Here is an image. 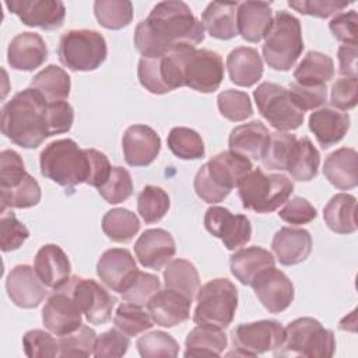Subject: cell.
<instances>
[{"instance_id":"obj_1","label":"cell","mask_w":358,"mask_h":358,"mask_svg":"<svg viewBox=\"0 0 358 358\" xmlns=\"http://www.w3.org/2000/svg\"><path fill=\"white\" fill-rule=\"evenodd\" d=\"M134 46L143 57H161L175 46L204 41V27L190 7L179 0L157 3L134 29Z\"/></svg>"},{"instance_id":"obj_2","label":"cell","mask_w":358,"mask_h":358,"mask_svg":"<svg viewBox=\"0 0 358 358\" xmlns=\"http://www.w3.org/2000/svg\"><path fill=\"white\" fill-rule=\"evenodd\" d=\"M48 101L32 87L17 92L1 109V131L15 145L36 148L49 136Z\"/></svg>"},{"instance_id":"obj_3","label":"cell","mask_w":358,"mask_h":358,"mask_svg":"<svg viewBox=\"0 0 358 358\" xmlns=\"http://www.w3.org/2000/svg\"><path fill=\"white\" fill-rule=\"evenodd\" d=\"M252 168L250 159L238 152L231 150L218 152L197 171L193 182L196 194L208 204L220 203Z\"/></svg>"},{"instance_id":"obj_4","label":"cell","mask_w":358,"mask_h":358,"mask_svg":"<svg viewBox=\"0 0 358 358\" xmlns=\"http://www.w3.org/2000/svg\"><path fill=\"white\" fill-rule=\"evenodd\" d=\"M41 173L52 182L71 189L88 179V157L71 138L49 143L39 155Z\"/></svg>"},{"instance_id":"obj_5","label":"cell","mask_w":358,"mask_h":358,"mask_svg":"<svg viewBox=\"0 0 358 358\" xmlns=\"http://www.w3.org/2000/svg\"><path fill=\"white\" fill-rule=\"evenodd\" d=\"M264 38L262 50L267 66L277 71L291 70L303 50L299 20L288 11H277Z\"/></svg>"},{"instance_id":"obj_6","label":"cell","mask_w":358,"mask_h":358,"mask_svg":"<svg viewBox=\"0 0 358 358\" xmlns=\"http://www.w3.org/2000/svg\"><path fill=\"white\" fill-rule=\"evenodd\" d=\"M243 208L267 214L284 204L294 192L292 180L282 173H264L252 169L236 186Z\"/></svg>"},{"instance_id":"obj_7","label":"cell","mask_w":358,"mask_h":358,"mask_svg":"<svg viewBox=\"0 0 358 358\" xmlns=\"http://www.w3.org/2000/svg\"><path fill=\"white\" fill-rule=\"evenodd\" d=\"M334 351L336 338L331 330L324 329L313 317H298L284 327V341L274 351V355L330 358Z\"/></svg>"},{"instance_id":"obj_8","label":"cell","mask_w":358,"mask_h":358,"mask_svg":"<svg viewBox=\"0 0 358 358\" xmlns=\"http://www.w3.org/2000/svg\"><path fill=\"white\" fill-rule=\"evenodd\" d=\"M172 50L179 60L183 87L203 94L220 88L224 78V62L217 52L197 49L186 43L178 45Z\"/></svg>"},{"instance_id":"obj_9","label":"cell","mask_w":358,"mask_h":358,"mask_svg":"<svg viewBox=\"0 0 358 358\" xmlns=\"http://www.w3.org/2000/svg\"><path fill=\"white\" fill-rule=\"evenodd\" d=\"M193 322L227 329L238 308V289L228 278H214L201 285L196 294Z\"/></svg>"},{"instance_id":"obj_10","label":"cell","mask_w":358,"mask_h":358,"mask_svg":"<svg viewBox=\"0 0 358 358\" xmlns=\"http://www.w3.org/2000/svg\"><path fill=\"white\" fill-rule=\"evenodd\" d=\"M106 55V41L94 29H70L59 41V60L73 71L96 70L105 62Z\"/></svg>"},{"instance_id":"obj_11","label":"cell","mask_w":358,"mask_h":358,"mask_svg":"<svg viewBox=\"0 0 358 358\" xmlns=\"http://www.w3.org/2000/svg\"><path fill=\"white\" fill-rule=\"evenodd\" d=\"M253 98L259 113L277 131H289L303 123L305 112L294 102L289 90L270 81L262 83Z\"/></svg>"},{"instance_id":"obj_12","label":"cell","mask_w":358,"mask_h":358,"mask_svg":"<svg viewBox=\"0 0 358 358\" xmlns=\"http://www.w3.org/2000/svg\"><path fill=\"white\" fill-rule=\"evenodd\" d=\"M59 289L67 292L76 301L91 324H103L110 320L116 299L96 281L74 275Z\"/></svg>"},{"instance_id":"obj_13","label":"cell","mask_w":358,"mask_h":358,"mask_svg":"<svg viewBox=\"0 0 358 358\" xmlns=\"http://www.w3.org/2000/svg\"><path fill=\"white\" fill-rule=\"evenodd\" d=\"M284 341V327L277 320H257L242 323L232 331L234 352L228 355L256 357L267 351H275Z\"/></svg>"},{"instance_id":"obj_14","label":"cell","mask_w":358,"mask_h":358,"mask_svg":"<svg viewBox=\"0 0 358 358\" xmlns=\"http://www.w3.org/2000/svg\"><path fill=\"white\" fill-rule=\"evenodd\" d=\"M204 227L215 238L221 239L228 250L246 245L252 238V225L246 215L232 214L228 208L213 206L204 214Z\"/></svg>"},{"instance_id":"obj_15","label":"cell","mask_w":358,"mask_h":358,"mask_svg":"<svg viewBox=\"0 0 358 358\" xmlns=\"http://www.w3.org/2000/svg\"><path fill=\"white\" fill-rule=\"evenodd\" d=\"M260 303L270 313L285 310L294 301V285L287 274L275 267L262 271L250 284Z\"/></svg>"},{"instance_id":"obj_16","label":"cell","mask_w":358,"mask_h":358,"mask_svg":"<svg viewBox=\"0 0 358 358\" xmlns=\"http://www.w3.org/2000/svg\"><path fill=\"white\" fill-rule=\"evenodd\" d=\"M138 273L134 257L127 249L112 248L105 250L98 263L96 274L112 291L123 294L134 281Z\"/></svg>"},{"instance_id":"obj_17","label":"cell","mask_w":358,"mask_h":358,"mask_svg":"<svg viewBox=\"0 0 358 358\" xmlns=\"http://www.w3.org/2000/svg\"><path fill=\"white\" fill-rule=\"evenodd\" d=\"M6 7L24 25L46 31L60 28L66 17V7L59 0H11L6 1Z\"/></svg>"},{"instance_id":"obj_18","label":"cell","mask_w":358,"mask_h":358,"mask_svg":"<svg viewBox=\"0 0 358 358\" xmlns=\"http://www.w3.org/2000/svg\"><path fill=\"white\" fill-rule=\"evenodd\" d=\"M43 326L55 336H64L83 324V312L64 291H55L42 309Z\"/></svg>"},{"instance_id":"obj_19","label":"cell","mask_w":358,"mask_h":358,"mask_svg":"<svg viewBox=\"0 0 358 358\" xmlns=\"http://www.w3.org/2000/svg\"><path fill=\"white\" fill-rule=\"evenodd\" d=\"M46 288L35 270L28 264H18L11 268L6 280L8 298L14 305L24 309L39 306L48 295Z\"/></svg>"},{"instance_id":"obj_20","label":"cell","mask_w":358,"mask_h":358,"mask_svg":"<svg viewBox=\"0 0 358 358\" xmlns=\"http://www.w3.org/2000/svg\"><path fill=\"white\" fill-rule=\"evenodd\" d=\"M124 161L130 166H147L155 161L161 151V138L147 124L129 126L122 137Z\"/></svg>"},{"instance_id":"obj_21","label":"cell","mask_w":358,"mask_h":358,"mask_svg":"<svg viewBox=\"0 0 358 358\" xmlns=\"http://www.w3.org/2000/svg\"><path fill=\"white\" fill-rule=\"evenodd\" d=\"M176 252L172 235L162 228L145 229L134 243V253L140 264L147 268H162Z\"/></svg>"},{"instance_id":"obj_22","label":"cell","mask_w":358,"mask_h":358,"mask_svg":"<svg viewBox=\"0 0 358 358\" xmlns=\"http://www.w3.org/2000/svg\"><path fill=\"white\" fill-rule=\"evenodd\" d=\"M192 299L175 289H159L147 303L152 322L162 327H173L190 317Z\"/></svg>"},{"instance_id":"obj_23","label":"cell","mask_w":358,"mask_h":358,"mask_svg":"<svg viewBox=\"0 0 358 358\" xmlns=\"http://www.w3.org/2000/svg\"><path fill=\"white\" fill-rule=\"evenodd\" d=\"M34 270L39 280L53 291L62 288L70 280L71 264L64 250L55 245H43L35 256Z\"/></svg>"},{"instance_id":"obj_24","label":"cell","mask_w":358,"mask_h":358,"mask_svg":"<svg viewBox=\"0 0 358 358\" xmlns=\"http://www.w3.org/2000/svg\"><path fill=\"white\" fill-rule=\"evenodd\" d=\"M48 59V48L39 34L21 32L8 43L7 62L14 70L34 71Z\"/></svg>"},{"instance_id":"obj_25","label":"cell","mask_w":358,"mask_h":358,"mask_svg":"<svg viewBox=\"0 0 358 358\" xmlns=\"http://www.w3.org/2000/svg\"><path fill=\"white\" fill-rule=\"evenodd\" d=\"M271 249L282 266H294L305 262L312 252V236L303 228H280L273 241Z\"/></svg>"},{"instance_id":"obj_26","label":"cell","mask_w":358,"mask_h":358,"mask_svg":"<svg viewBox=\"0 0 358 358\" xmlns=\"http://www.w3.org/2000/svg\"><path fill=\"white\" fill-rule=\"evenodd\" d=\"M273 24V11L266 1H243L236 7L238 34L248 42H260Z\"/></svg>"},{"instance_id":"obj_27","label":"cell","mask_w":358,"mask_h":358,"mask_svg":"<svg viewBox=\"0 0 358 358\" xmlns=\"http://www.w3.org/2000/svg\"><path fill=\"white\" fill-rule=\"evenodd\" d=\"M350 129V116L333 108H320L309 116V130L322 148H329L344 138Z\"/></svg>"},{"instance_id":"obj_28","label":"cell","mask_w":358,"mask_h":358,"mask_svg":"<svg viewBox=\"0 0 358 358\" xmlns=\"http://www.w3.org/2000/svg\"><path fill=\"white\" fill-rule=\"evenodd\" d=\"M270 141V131L260 120H252L232 129L228 144L229 150L246 158L259 161L263 158Z\"/></svg>"},{"instance_id":"obj_29","label":"cell","mask_w":358,"mask_h":358,"mask_svg":"<svg viewBox=\"0 0 358 358\" xmlns=\"http://www.w3.org/2000/svg\"><path fill=\"white\" fill-rule=\"evenodd\" d=\"M323 175L340 190L354 189L358 183V154L351 147L333 151L324 161Z\"/></svg>"},{"instance_id":"obj_30","label":"cell","mask_w":358,"mask_h":358,"mask_svg":"<svg viewBox=\"0 0 358 358\" xmlns=\"http://www.w3.org/2000/svg\"><path fill=\"white\" fill-rule=\"evenodd\" d=\"M229 80L239 87H252L263 76V62L259 52L249 46H239L227 56Z\"/></svg>"},{"instance_id":"obj_31","label":"cell","mask_w":358,"mask_h":358,"mask_svg":"<svg viewBox=\"0 0 358 358\" xmlns=\"http://www.w3.org/2000/svg\"><path fill=\"white\" fill-rule=\"evenodd\" d=\"M274 256L260 246L239 249L229 259L231 273L243 285H250L262 271L274 267Z\"/></svg>"},{"instance_id":"obj_32","label":"cell","mask_w":358,"mask_h":358,"mask_svg":"<svg viewBox=\"0 0 358 358\" xmlns=\"http://www.w3.org/2000/svg\"><path fill=\"white\" fill-rule=\"evenodd\" d=\"M238 3L211 1L201 14V24L213 38L228 41L238 35L236 28Z\"/></svg>"},{"instance_id":"obj_33","label":"cell","mask_w":358,"mask_h":358,"mask_svg":"<svg viewBox=\"0 0 358 358\" xmlns=\"http://www.w3.org/2000/svg\"><path fill=\"white\" fill-rule=\"evenodd\" d=\"M326 225L336 234L347 235L357 231V199L348 193L334 194L323 208Z\"/></svg>"},{"instance_id":"obj_34","label":"cell","mask_w":358,"mask_h":358,"mask_svg":"<svg viewBox=\"0 0 358 358\" xmlns=\"http://www.w3.org/2000/svg\"><path fill=\"white\" fill-rule=\"evenodd\" d=\"M228 338L222 329L210 324H197L186 337L185 357H220L227 348Z\"/></svg>"},{"instance_id":"obj_35","label":"cell","mask_w":358,"mask_h":358,"mask_svg":"<svg viewBox=\"0 0 358 358\" xmlns=\"http://www.w3.org/2000/svg\"><path fill=\"white\" fill-rule=\"evenodd\" d=\"M320 155L308 137L296 138L287 164V172L292 179L309 182L317 176Z\"/></svg>"},{"instance_id":"obj_36","label":"cell","mask_w":358,"mask_h":358,"mask_svg":"<svg viewBox=\"0 0 358 358\" xmlns=\"http://www.w3.org/2000/svg\"><path fill=\"white\" fill-rule=\"evenodd\" d=\"M334 76V62L330 56L310 50L294 70L295 83L301 85H323Z\"/></svg>"},{"instance_id":"obj_37","label":"cell","mask_w":358,"mask_h":358,"mask_svg":"<svg viewBox=\"0 0 358 358\" xmlns=\"http://www.w3.org/2000/svg\"><path fill=\"white\" fill-rule=\"evenodd\" d=\"M31 87L35 88L48 102L64 101L71 88L70 76L66 70L56 64H49L31 80Z\"/></svg>"},{"instance_id":"obj_38","label":"cell","mask_w":358,"mask_h":358,"mask_svg":"<svg viewBox=\"0 0 358 358\" xmlns=\"http://www.w3.org/2000/svg\"><path fill=\"white\" fill-rule=\"evenodd\" d=\"M164 282L169 289H175L189 299H193L200 288L199 271L193 263L185 259H173L166 263Z\"/></svg>"},{"instance_id":"obj_39","label":"cell","mask_w":358,"mask_h":358,"mask_svg":"<svg viewBox=\"0 0 358 358\" xmlns=\"http://www.w3.org/2000/svg\"><path fill=\"white\" fill-rule=\"evenodd\" d=\"M138 229L140 221L137 215L127 208H112L102 217V231L113 242H129Z\"/></svg>"},{"instance_id":"obj_40","label":"cell","mask_w":358,"mask_h":358,"mask_svg":"<svg viewBox=\"0 0 358 358\" xmlns=\"http://www.w3.org/2000/svg\"><path fill=\"white\" fill-rule=\"evenodd\" d=\"M166 143L172 154L180 159H199L206 154L201 136L190 127H173Z\"/></svg>"},{"instance_id":"obj_41","label":"cell","mask_w":358,"mask_h":358,"mask_svg":"<svg viewBox=\"0 0 358 358\" xmlns=\"http://www.w3.org/2000/svg\"><path fill=\"white\" fill-rule=\"evenodd\" d=\"M94 14L106 29H122L133 20V4L129 0H96Z\"/></svg>"},{"instance_id":"obj_42","label":"cell","mask_w":358,"mask_h":358,"mask_svg":"<svg viewBox=\"0 0 358 358\" xmlns=\"http://www.w3.org/2000/svg\"><path fill=\"white\" fill-rule=\"evenodd\" d=\"M1 211L7 208H29L41 201V186L29 173L14 187L0 189Z\"/></svg>"},{"instance_id":"obj_43","label":"cell","mask_w":358,"mask_h":358,"mask_svg":"<svg viewBox=\"0 0 358 358\" xmlns=\"http://www.w3.org/2000/svg\"><path fill=\"white\" fill-rule=\"evenodd\" d=\"M171 207L168 193L158 186H145L137 197V211L145 224H154L164 218Z\"/></svg>"},{"instance_id":"obj_44","label":"cell","mask_w":358,"mask_h":358,"mask_svg":"<svg viewBox=\"0 0 358 358\" xmlns=\"http://www.w3.org/2000/svg\"><path fill=\"white\" fill-rule=\"evenodd\" d=\"M115 327L123 331L129 337L138 336L154 326V322L148 313L143 309V306L126 302L117 306L116 313L113 316Z\"/></svg>"},{"instance_id":"obj_45","label":"cell","mask_w":358,"mask_h":358,"mask_svg":"<svg viewBox=\"0 0 358 358\" xmlns=\"http://www.w3.org/2000/svg\"><path fill=\"white\" fill-rule=\"evenodd\" d=\"M59 341V357H90L94 355L96 333L90 326L81 324L77 330L60 336Z\"/></svg>"},{"instance_id":"obj_46","label":"cell","mask_w":358,"mask_h":358,"mask_svg":"<svg viewBox=\"0 0 358 358\" xmlns=\"http://www.w3.org/2000/svg\"><path fill=\"white\" fill-rule=\"evenodd\" d=\"M295 141V134L287 131L270 133V141L262 158L263 166L270 171H285Z\"/></svg>"},{"instance_id":"obj_47","label":"cell","mask_w":358,"mask_h":358,"mask_svg":"<svg viewBox=\"0 0 358 358\" xmlns=\"http://www.w3.org/2000/svg\"><path fill=\"white\" fill-rule=\"evenodd\" d=\"M136 347L143 358L176 357L179 352L178 341L168 333L155 330L138 337Z\"/></svg>"},{"instance_id":"obj_48","label":"cell","mask_w":358,"mask_h":358,"mask_svg":"<svg viewBox=\"0 0 358 358\" xmlns=\"http://www.w3.org/2000/svg\"><path fill=\"white\" fill-rule=\"evenodd\" d=\"M217 105L221 116L231 122H242L253 113L249 95L238 90H225L220 92Z\"/></svg>"},{"instance_id":"obj_49","label":"cell","mask_w":358,"mask_h":358,"mask_svg":"<svg viewBox=\"0 0 358 358\" xmlns=\"http://www.w3.org/2000/svg\"><path fill=\"white\" fill-rule=\"evenodd\" d=\"M98 193L109 204H119L126 201L133 193L131 175L122 166H112V172L108 180L98 187Z\"/></svg>"},{"instance_id":"obj_50","label":"cell","mask_w":358,"mask_h":358,"mask_svg":"<svg viewBox=\"0 0 358 358\" xmlns=\"http://www.w3.org/2000/svg\"><path fill=\"white\" fill-rule=\"evenodd\" d=\"M22 347L25 355L29 358L59 357V341L49 333V330H28L22 336Z\"/></svg>"},{"instance_id":"obj_51","label":"cell","mask_w":358,"mask_h":358,"mask_svg":"<svg viewBox=\"0 0 358 358\" xmlns=\"http://www.w3.org/2000/svg\"><path fill=\"white\" fill-rule=\"evenodd\" d=\"M28 228L17 220L13 211H1L0 218V243L3 252H11L22 246L28 239Z\"/></svg>"},{"instance_id":"obj_52","label":"cell","mask_w":358,"mask_h":358,"mask_svg":"<svg viewBox=\"0 0 358 358\" xmlns=\"http://www.w3.org/2000/svg\"><path fill=\"white\" fill-rule=\"evenodd\" d=\"M159 287H161V282L157 275L138 270L134 281L122 294V296L126 302H130L138 306H147L152 295L159 291Z\"/></svg>"},{"instance_id":"obj_53","label":"cell","mask_w":358,"mask_h":358,"mask_svg":"<svg viewBox=\"0 0 358 358\" xmlns=\"http://www.w3.org/2000/svg\"><path fill=\"white\" fill-rule=\"evenodd\" d=\"M130 345L129 336L119 329H110L101 336H96L94 357L96 358H113L123 357Z\"/></svg>"},{"instance_id":"obj_54","label":"cell","mask_w":358,"mask_h":358,"mask_svg":"<svg viewBox=\"0 0 358 358\" xmlns=\"http://www.w3.org/2000/svg\"><path fill=\"white\" fill-rule=\"evenodd\" d=\"M25 172L24 161L18 152L3 150L0 154V189H10L21 183Z\"/></svg>"},{"instance_id":"obj_55","label":"cell","mask_w":358,"mask_h":358,"mask_svg":"<svg viewBox=\"0 0 358 358\" xmlns=\"http://www.w3.org/2000/svg\"><path fill=\"white\" fill-rule=\"evenodd\" d=\"M358 101V78L357 76H344L331 87L330 103L340 110L355 108Z\"/></svg>"},{"instance_id":"obj_56","label":"cell","mask_w":358,"mask_h":358,"mask_svg":"<svg viewBox=\"0 0 358 358\" xmlns=\"http://www.w3.org/2000/svg\"><path fill=\"white\" fill-rule=\"evenodd\" d=\"M289 94L294 102L305 112L322 106L327 99V87L323 85H301L298 83L289 84Z\"/></svg>"},{"instance_id":"obj_57","label":"cell","mask_w":358,"mask_h":358,"mask_svg":"<svg viewBox=\"0 0 358 358\" xmlns=\"http://www.w3.org/2000/svg\"><path fill=\"white\" fill-rule=\"evenodd\" d=\"M46 117L49 136L67 133L74 122V110L71 105L66 101L48 102Z\"/></svg>"},{"instance_id":"obj_58","label":"cell","mask_w":358,"mask_h":358,"mask_svg":"<svg viewBox=\"0 0 358 358\" xmlns=\"http://www.w3.org/2000/svg\"><path fill=\"white\" fill-rule=\"evenodd\" d=\"M317 215L316 208L303 197H294L287 200L284 207L280 210L278 217L292 225H303L313 221Z\"/></svg>"},{"instance_id":"obj_59","label":"cell","mask_w":358,"mask_h":358,"mask_svg":"<svg viewBox=\"0 0 358 358\" xmlns=\"http://www.w3.org/2000/svg\"><path fill=\"white\" fill-rule=\"evenodd\" d=\"M288 6L305 15H313L319 18H327L341 13L350 6L345 1H333V0H298L288 1Z\"/></svg>"},{"instance_id":"obj_60","label":"cell","mask_w":358,"mask_h":358,"mask_svg":"<svg viewBox=\"0 0 358 358\" xmlns=\"http://www.w3.org/2000/svg\"><path fill=\"white\" fill-rule=\"evenodd\" d=\"M357 24L358 14L355 10H350L336 14L329 22V28L337 41L357 45Z\"/></svg>"},{"instance_id":"obj_61","label":"cell","mask_w":358,"mask_h":358,"mask_svg":"<svg viewBox=\"0 0 358 358\" xmlns=\"http://www.w3.org/2000/svg\"><path fill=\"white\" fill-rule=\"evenodd\" d=\"M85 152L88 157V179L85 183L98 189L108 180L112 172L110 162L103 152L95 148H85Z\"/></svg>"},{"instance_id":"obj_62","label":"cell","mask_w":358,"mask_h":358,"mask_svg":"<svg viewBox=\"0 0 358 358\" xmlns=\"http://www.w3.org/2000/svg\"><path fill=\"white\" fill-rule=\"evenodd\" d=\"M357 45L343 43L337 50L338 73L343 76H357Z\"/></svg>"}]
</instances>
